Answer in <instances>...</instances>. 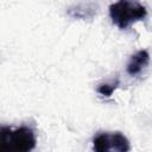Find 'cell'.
<instances>
[{"instance_id": "obj_1", "label": "cell", "mask_w": 152, "mask_h": 152, "mask_svg": "<svg viewBox=\"0 0 152 152\" xmlns=\"http://www.w3.org/2000/svg\"><path fill=\"white\" fill-rule=\"evenodd\" d=\"M36 134L31 127L0 128V152H31L36 147Z\"/></svg>"}, {"instance_id": "obj_2", "label": "cell", "mask_w": 152, "mask_h": 152, "mask_svg": "<svg viewBox=\"0 0 152 152\" xmlns=\"http://www.w3.org/2000/svg\"><path fill=\"white\" fill-rule=\"evenodd\" d=\"M109 15L114 25L121 30H126L132 24L145 19L147 10L138 1L120 0L109 6Z\"/></svg>"}, {"instance_id": "obj_3", "label": "cell", "mask_w": 152, "mask_h": 152, "mask_svg": "<svg viewBox=\"0 0 152 152\" xmlns=\"http://www.w3.org/2000/svg\"><path fill=\"white\" fill-rule=\"evenodd\" d=\"M129 140L120 132H100L93 138L94 152H129Z\"/></svg>"}, {"instance_id": "obj_4", "label": "cell", "mask_w": 152, "mask_h": 152, "mask_svg": "<svg viewBox=\"0 0 152 152\" xmlns=\"http://www.w3.org/2000/svg\"><path fill=\"white\" fill-rule=\"evenodd\" d=\"M99 10V5L96 2H78L68 7L66 13L69 17L74 19H93Z\"/></svg>"}, {"instance_id": "obj_5", "label": "cell", "mask_w": 152, "mask_h": 152, "mask_svg": "<svg viewBox=\"0 0 152 152\" xmlns=\"http://www.w3.org/2000/svg\"><path fill=\"white\" fill-rule=\"evenodd\" d=\"M150 63V53L147 50H139L133 53L126 65V71L131 76L139 75Z\"/></svg>"}, {"instance_id": "obj_6", "label": "cell", "mask_w": 152, "mask_h": 152, "mask_svg": "<svg viewBox=\"0 0 152 152\" xmlns=\"http://www.w3.org/2000/svg\"><path fill=\"white\" fill-rule=\"evenodd\" d=\"M120 84V81L119 78H116L115 81H112L109 83H102L97 88V93L103 95V96H110L113 94V91L118 88V86Z\"/></svg>"}]
</instances>
